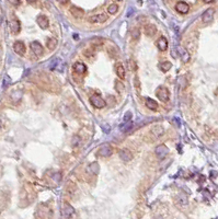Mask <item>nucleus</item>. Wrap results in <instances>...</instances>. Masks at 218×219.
<instances>
[{
  "label": "nucleus",
  "instance_id": "nucleus-1",
  "mask_svg": "<svg viewBox=\"0 0 218 219\" xmlns=\"http://www.w3.org/2000/svg\"><path fill=\"white\" fill-rule=\"evenodd\" d=\"M164 134V128L161 125H155L151 127V129L149 130V136H150L151 140H156V139L160 138L161 136H163Z\"/></svg>",
  "mask_w": 218,
  "mask_h": 219
},
{
  "label": "nucleus",
  "instance_id": "nucleus-2",
  "mask_svg": "<svg viewBox=\"0 0 218 219\" xmlns=\"http://www.w3.org/2000/svg\"><path fill=\"white\" fill-rule=\"evenodd\" d=\"M156 96L162 102H167L170 99V92L166 87H159L156 91Z\"/></svg>",
  "mask_w": 218,
  "mask_h": 219
},
{
  "label": "nucleus",
  "instance_id": "nucleus-3",
  "mask_svg": "<svg viewBox=\"0 0 218 219\" xmlns=\"http://www.w3.org/2000/svg\"><path fill=\"white\" fill-rule=\"evenodd\" d=\"M90 103L95 107V109H103L106 107V102L100 96H92L90 98Z\"/></svg>",
  "mask_w": 218,
  "mask_h": 219
},
{
  "label": "nucleus",
  "instance_id": "nucleus-4",
  "mask_svg": "<svg viewBox=\"0 0 218 219\" xmlns=\"http://www.w3.org/2000/svg\"><path fill=\"white\" fill-rule=\"evenodd\" d=\"M88 20H89V22L92 24H100L108 20V15H106L105 13H98V14L91 15Z\"/></svg>",
  "mask_w": 218,
  "mask_h": 219
},
{
  "label": "nucleus",
  "instance_id": "nucleus-5",
  "mask_svg": "<svg viewBox=\"0 0 218 219\" xmlns=\"http://www.w3.org/2000/svg\"><path fill=\"white\" fill-rule=\"evenodd\" d=\"M214 14H215V10L213 8H210L205 11V12L202 14V21L203 23H210V22L213 21L214 19Z\"/></svg>",
  "mask_w": 218,
  "mask_h": 219
},
{
  "label": "nucleus",
  "instance_id": "nucleus-6",
  "mask_svg": "<svg viewBox=\"0 0 218 219\" xmlns=\"http://www.w3.org/2000/svg\"><path fill=\"white\" fill-rule=\"evenodd\" d=\"M99 154H100V156H102V157H110L111 154H112V147H111L110 143H102L101 147H100Z\"/></svg>",
  "mask_w": 218,
  "mask_h": 219
},
{
  "label": "nucleus",
  "instance_id": "nucleus-7",
  "mask_svg": "<svg viewBox=\"0 0 218 219\" xmlns=\"http://www.w3.org/2000/svg\"><path fill=\"white\" fill-rule=\"evenodd\" d=\"M156 154L159 159H163L167 157V154H169V149L167 148V146L164 145H159L156 147V150H155Z\"/></svg>",
  "mask_w": 218,
  "mask_h": 219
},
{
  "label": "nucleus",
  "instance_id": "nucleus-8",
  "mask_svg": "<svg viewBox=\"0 0 218 219\" xmlns=\"http://www.w3.org/2000/svg\"><path fill=\"white\" fill-rule=\"evenodd\" d=\"M69 11L72 17L76 18V19H82V18L84 17V11L82 10L81 8H79V7H76V6L70 7Z\"/></svg>",
  "mask_w": 218,
  "mask_h": 219
},
{
  "label": "nucleus",
  "instance_id": "nucleus-9",
  "mask_svg": "<svg viewBox=\"0 0 218 219\" xmlns=\"http://www.w3.org/2000/svg\"><path fill=\"white\" fill-rule=\"evenodd\" d=\"M178 50H179V53H180V57H181V60L183 61V63H189L190 61V59H191V55H190V53L188 52V50L186 48H184V47H182V46H179L178 47Z\"/></svg>",
  "mask_w": 218,
  "mask_h": 219
},
{
  "label": "nucleus",
  "instance_id": "nucleus-10",
  "mask_svg": "<svg viewBox=\"0 0 218 219\" xmlns=\"http://www.w3.org/2000/svg\"><path fill=\"white\" fill-rule=\"evenodd\" d=\"M175 10H177L179 13L185 14V13H188L189 10H190V6L184 1H179L177 4H175Z\"/></svg>",
  "mask_w": 218,
  "mask_h": 219
},
{
  "label": "nucleus",
  "instance_id": "nucleus-11",
  "mask_svg": "<svg viewBox=\"0 0 218 219\" xmlns=\"http://www.w3.org/2000/svg\"><path fill=\"white\" fill-rule=\"evenodd\" d=\"M31 50H33V53H34L36 56H42L43 55V47H42L41 43L37 41H34L31 43Z\"/></svg>",
  "mask_w": 218,
  "mask_h": 219
},
{
  "label": "nucleus",
  "instance_id": "nucleus-12",
  "mask_svg": "<svg viewBox=\"0 0 218 219\" xmlns=\"http://www.w3.org/2000/svg\"><path fill=\"white\" fill-rule=\"evenodd\" d=\"M13 50H14V52L17 53V54L21 55V56L25 54V45H24V43L21 41L14 42V44H13Z\"/></svg>",
  "mask_w": 218,
  "mask_h": 219
},
{
  "label": "nucleus",
  "instance_id": "nucleus-13",
  "mask_svg": "<svg viewBox=\"0 0 218 219\" xmlns=\"http://www.w3.org/2000/svg\"><path fill=\"white\" fill-rule=\"evenodd\" d=\"M9 28H10V32L12 34H18L21 30V23L19 20H12L9 24Z\"/></svg>",
  "mask_w": 218,
  "mask_h": 219
},
{
  "label": "nucleus",
  "instance_id": "nucleus-14",
  "mask_svg": "<svg viewBox=\"0 0 218 219\" xmlns=\"http://www.w3.org/2000/svg\"><path fill=\"white\" fill-rule=\"evenodd\" d=\"M36 22L42 29H44V30H45V29H47L48 25H50V20H48L47 17H46V15H44V14L39 15V17H37V19H36Z\"/></svg>",
  "mask_w": 218,
  "mask_h": 219
},
{
  "label": "nucleus",
  "instance_id": "nucleus-15",
  "mask_svg": "<svg viewBox=\"0 0 218 219\" xmlns=\"http://www.w3.org/2000/svg\"><path fill=\"white\" fill-rule=\"evenodd\" d=\"M119 156L123 161H130L133 159V154L130 152V150L126 149V148L125 149H122L119 152Z\"/></svg>",
  "mask_w": 218,
  "mask_h": 219
},
{
  "label": "nucleus",
  "instance_id": "nucleus-16",
  "mask_svg": "<svg viewBox=\"0 0 218 219\" xmlns=\"http://www.w3.org/2000/svg\"><path fill=\"white\" fill-rule=\"evenodd\" d=\"M22 96H23V91H22V90H15L14 92H12V93H11L10 98H11L12 103L17 104V103H19L20 101H21Z\"/></svg>",
  "mask_w": 218,
  "mask_h": 219
},
{
  "label": "nucleus",
  "instance_id": "nucleus-17",
  "mask_svg": "<svg viewBox=\"0 0 218 219\" xmlns=\"http://www.w3.org/2000/svg\"><path fill=\"white\" fill-rule=\"evenodd\" d=\"M115 70H116L117 77H119L121 80H124L126 77V71H125V68L123 67V65L120 63L116 64V66H115Z\"/></svg>",
  "mask_w": 218,
  "mask_h": 219
},
{
  "label": "nucleus",
  "instance_id": "nucleus-18",
  "mask_svg": "<svg viewBox=\"0 0 218 219\" xmlns=\"http://www.w3.org/2000/svg\"><path fill=\"white\" fill-rule=\"evenodd\" d=\"M157 46L158 48H159V50H161V52H164V50L168 48V41H167V39L164 36H161L158 39L157 41Z\"/></svg>",
  "mask_w": 218,
  "mask_h": 219
},
{
  "label": "nucleus",
  "instance_id": "nucleus-19",
  "mask_svg": "<svg viewBox=\"0 0 218 219\" xmlns=\"http://www.w3.org/2000/svg\"><path fill=\"white\" fill-rule=\"evenodd\" d=\"M73 70H75V71L77 72V74H80V75L86 74V71H87V66L84 65V64L80 63V61H78V63L73 64Z\"/></svg>",
  "mask_w": 218,
  "mask_h": 219
},
{
  "label": "nucleus",
  "instance_id": "nucleus-20",
  "mask_svg": "<svg viewBox=\"0 0 218 219\" xmlns=\"http://www.w3.org/2000/svg\"><path fill=\"white\" fill-rule=\"evenodd\" d=\"M157 33V26L155 24H147L145 25V34L147 36H153Z\"/></svg>",
  "mask_w": 218,
  "mask_h": 219
},
{
  "label": "nucleus",
  "instance_id": "nucleus-21",
  "mask_svg": "<svg viewBox=\"0 0 218 219\" xmlns=\"http://www.w3.org/2000/svg\"><path fill=\"white\" fill-rule=\"evenodd\" d=\"M73 213H75L73 207L70 206L69 204L64 205V208H63V216H64V217H72Z\"/></svg>",
  "mask_w": 218,
  "mask_h": 219
},
{
  "label": "nucleus",
  "instance_id": "nucleus-22",
  "mask_svg": "<svg viewBox=\"0 0 218 219\" xmlns=\"http://www.w3.org/2000/svg\"><path fill=\"white\" fill-rule=\"evenodd\" d=\"M145 103H146V107H148L149 110L156 111V110L158 109V103L156 102V101L153 100V99H151V98H146Z\"/></svg>",
  "mask_w": 218,
  "mask_h": 219
},
{
  "label": "nucleus",
  "instance_id": "nucleus-23",
  "mask_svg": "<svg viewBox=\"0 0 218 219\" xmlns=\"http://www.w3.org/2000/svg\"><path fill=\"white\" fill-rule=\"evenodd\" d=\"M57 44H58V43H57V39L51 37V39H47V42H46V47H47L50 50H54L55 48H56Z\"/></svg>",
  "mask_w": 218,
  "mask_h": 219
},
{
  "label": "nucleus",
  "instance_id": "nucleus-24",
  "mask_svg": "<svg viewBox=\"0 0 218 219\" xmlns=\"http://www.w3.org/2000/svg\"><path fill=\"white\" fill-rule=\"evenodd\" d=\"M159 68L162 70L163 72H167L172 68V64L170 61H163V63H160L159 64Z\"/></svg>",
  "mask_w": 218,
  "mask_h": 219
},
{
  "label": "nucleus",
  "instance_id": "nucleus-25",
  "mask_svg": "<svg viewBox=\"0 0 218 219\" xmlns=\"http://www.w3.org/2000/svg\"><path fill=\"white\" fill-rule=\"evenodd\" d=\"M117 11H119V6H117V4L112 3L108 7V12L110 13V14H115Z\"/></svg>",
  "mask_w": 218,
  "mask_h": 219
},
{
  "label": "nucleus",
  "instance_id": "nucleus-26",
  "mask_svg": "<svg viewBox=\"0 0 218 219\" xmlns=\"http://www.w3.org/2000/svg\"><path fill=\"white\" fill-rule=\"evenodd\" d=\"M132 36H133V39H139V36H141V32H139V29H137V28L133 29V31H132Z\"/></svg>",
  "mask_w": 218,
  "mask_h": 219
},
{
  "label": "nucleus",
  "instance_id": "nucleus-27",
  "mask_svg": "<svg viewBox=\"0 0 218 219\" xmlns=\"http://www.w3.org/2000/svg\"><path fill=\"white\" fill-rule=\"evenodd\" d=\"M124 88H125V87H124V85L121 82V81H120V80L115 81V89H116V91H119V92L120 91H123Z\"/></svg>",
  "mask_w": 218,
  "mask_h": 219
},
{
  "label": "nucleus",
  "instance_id": "nucleus-28",
  "mask_svg": "<svg viewBox=\"0 0 218 219\" xmlns=\"http://www.w3.org/2000/svg\"><path fill=\"white\" fill-rule=\"evenodd\" d=\"M52 179H53V180H54L56 183L61 182V173H59V172H56V173L53 174Z\"/></svg>",
  "mask_w": 218,
  "mask_h": 219
},
{
  "label": "nucleus",
  "instance_id": "nucleus-29",
  "mask_svg": "<svg viewBox=\"0 0 218 219\" xmlns=\"http://www.w3.org/2000/svg\"><path fill=\"white\" fill-rule=\"evenodd\" d=\"M130 66L132 71H136V70H137V63L134 60V59H130Z\"/></svg>",
  "mask_w": 218,
  "mask_h": 219
},
{
  "label": "nucleus",
  "instance_id": "nucleus-30",
  "mask_svg": "<svg viewBox=\"0 0 218 219\" xmlns=\"http://www.w3.org/2000/svg\"><path fill=\"white\" fill-rule=\"evenodd\" d=\"M72 147H77L78 145L80 143V137L79 136H75L72 138Z\"/></svg>",
  "mask_w": 218,
  "mask_h": 219
},
{
  "label": "nucleus",
  "instance_id": "nucleus-31",
  "mask_svg": "<svg viewBox=\"0 0 218 219\" xmlns=\"http://www.w3.org/2000/svg\"><path fill=\"white\" fill-rule=\"evenodd\" d=\"M132 113L130 112H126L125 114H124V122H126V123H127V122H130V119H132Z\"/></svg>",
  "mask_w": 218,
  "mask_h": 219
},
{
  "label": "nucleus",
  "instance_id": "nucleus-32",
  "mask_svg": "<svg viewBox=\"0 0 218 219\" xmlns=\"http://www.w3.org/2000/svg\"><path fill=\"white\" fill-rule=\"evenodd\" d=\"M93 50H91V48H89V50H83V55L86 57H91V56H93Z\"/></svg>",
  "mask_w": 218,
  "mask_h": 219
},
{
  "label": "nucleus",
  "instance_id": "nucleus-33",
  "mask_svg": "<svg viewBox=\"0 0 218 219\" xmlns=\"http://www.w3.org/2000/svg\"><path fill=\"white\" fill-rule=\"evenodd\" d=\"M12 6H19L21 3V0H8Z\"/></svg>",
  "mask_w": 218,
  "mask_h": 219
},
{
  "label": "nucleus",
  "instance_id": "nucleus-34",
  "mask_svg": "<svg viewBox=\"0 0 218 219\" xmlns=\"http://www.w3.org/2000/svg\"><path fill=\"white\" fill-rule=\"evenodd\" d=\"M102 128H103V130L105 133H108L109 130H110V126H109L108 124H103V125H102Z\"/></svg>",
  "mask_w": 218,
  "mask_h": 219
},
{
  "label": "nucleus",
  "instance_id": "nucleus-35",
  "mask_svg": "<svg viewBox=\"0 0 218 219\" xmlns=\"http://www.w3.org/2000/svg\"><path fill=\"white\" fill-rule=\"evenodd\" d=\"M130 127V125H128V124H126L125 126H121V130H123V132H126V130H127Z\"/></svg>",
  "mask_w": 218,
  "mask_h": 219
},
{
  "label": "nucleus",
  "instance_id": "nucleus-36",
  "mask_svg": "<svg viewBox=\"0 0 218 219\" xmlns=\"http://www.w3.org/2000/svg\"><path fill=\"white\" fill-rule=\"evenodd\" d=\"M9 83H10V79H9V77H6L4 78V86H8Z\"/></svg>",
  "mask_w": 218,
  "mask_h": 219
},
{
  "label": "nucleus",
  "instance_id": "nucleus-37",
  "mask_svg": "<svg viewBox=\"0 0 218 219\" xmlns=\"http://www.w3.org/2000/svg\"><path fill=\"white\" fill-rule=\"evenodd\" d=\"M57 1H58L59 3H61V4H65V3H67V2H68V0H57Z\"/></svg>",
  "mask_w": 218,
  "mask_h": 219
},
{
  "label": "nucleus",
  "instance_id": "nucleus-38",
  "mask_svg": "<svg viewBox=\"0 0 218 219\" xmlns=\"http://www.w3.org/2000/svg\"><path fill=\"white\" fill-rule=\"evenodd\" d=\"M203 1L205 2V3H210V2H213L214 0H203Z\"/></svg>",
  "mask_w": 218,
  "mask_h": 219
},
{
  "label": "nucleus",
  "instance_id": "nucleus-39",
  "mask_svg": "<svg viewBox=\"0 0 218 219\" xmlns=\"http://www.w3.org/2000/svg\"><path fill=\"white\" fill-rule=\"evenodd\" d=\"M26 1H28V2H35L36 0H26Z\"/></svg>",
  "mask_w": 218,
  "mask_h": 219
},
{
  "label": "nucleus",
  "instance_id": "nucleus-40",
  "mask_svg": "<svg viewBox=\"0 0 218 219\" xmlns=\"http://www.w3.org/2000/svg\"><path fill=\"white\" fill-rule=\"evenodd\" d=\"M2 24V18H1V15H0V25Z\"/></svg>",
  "mask_w": 218,
  "mask_h": 219
},
{
  "label": "nucleus",
  "instance_id": "nucleus-41",
  "mask_svg": "<svg viewBox=\"0 0 218 219\" xmlns=\"http://www.w3.org/2000/svg\"><path fill=\"white\" fill-rule=\"evenodd\" d=\"M0 127H1V122H0Z\"/></svg>",
  "mask_w": 218,
  "mask_h": 219
},
{
  "label": "nucleus",
  "instance_id": "nucleus-42",
  "mask_svg": "<svg viewBox=\"0 0 218 219\" xmlns=\"http://www.w3.org/2000/svg\"><path fill=\"white\" fill-rule=\"evenodd\" d=\"M117 1H122V0H117Z\"/></svg>",
  "mask_w": 218,
  "mask_h": 219
},
{
  "label": "nucleus",
  "instance_id": "nucleus-43",
  "mask_svg": "<svg viewBox=\"0 0 218 219\" xmlns=\"http://www.w3.org/2000/svg\"><path fill=\"white\" fill-rule=\"evenodd\" d=\"M167 1H171V0H167Z\"/></svg>",
  "mask_w": 218,
  "mask_h": 219
}]
</instances>
